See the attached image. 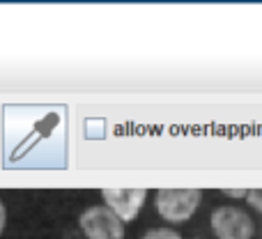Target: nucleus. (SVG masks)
<instances>
[{"instance_id":"obj_8","label":"nucleus","mask_w":262,"mask_h":239,"mask_svg":"<svg viewBox=\"0 0 262 239\" xmlns=\"http://www.w3.org/2000/svg\"><path fill=\"white\" fill-rule=\"evenodd\" d=\"M221 193L228 195V198H246L249 189H221Z\"/></svg>"},{"instance_id":"obj_3","label":"nucleus","mask_w":262,"mask_h":239,"mask_svg":"<svg viewBox=\"0 0 262 239\" xmlns=\"http://www.w3.org/2000/svg\"><path fill=\"white\" fill-rule=\"evenodd\" d=\"M209 226L216 239H253L255 235V223L251 214L230 205H221L214 209L209 216Z\"/></svg>"},{"instance_id":"obj_9","label":"nucleus","mask_w":262,"mask_h":239,"mask_svg":"<svg viewBox=\"0 0 262 239\" xmlns=\"http://www.w3.org/2000/svg\"><path fill=\"white\" fill-rule=\"evenodd\" d=\"M5 221H7V212H5V205L0 203V232L5 230Z\"/></svg>"},{"instance_id":"obj_7","label":"nucleus","mask_w":262,"mask_h":239,"mask_svg":"<svg viewBox=\"0 0 262 239\" xmlns=\"http://www.w3.org/2000/svg\"><path fill=\"white\" fill-rule=\"evenodd\" d=\"M246 203L255 209V212L262 214V189H249V195H246Z\"/></svg>"},{"instance_id":"obj_1","label":"nucleus","mask_w":262,"mask_h":239,"mask_svg":"<svg viewBox=\"0 0 262 239\" xmlns=\"http://www.w3.org/2000/svg\"><path fill=\"white\" fill-rule=\"evenodd\" d=\"M69 115L60 104L3 106V166L62 170L69 163Z\"/></svg>"},{"instance_id":"obj_4","label":"nucleus","mask_w":262,"mask_h":239,"mask_svg":"<svg viewBox=\"0 0 262 239\" xmlns=\"http://www.w3.org/2000/svg\"><path fill=\"white\" fill-rule=\"evenodd\" d=\"M88 239H124V223L108 207H88L78 219Z\"/></svg>"},{"instance_id":"obj_6","label":"nucleus","mask_w":262,"mask_h":239,"mask_svg":"<svg viewBox=\"0 0 262 239\" xmlns=\"http://www.w3.org/2000/svg\"><path fill=\"white\" fill-rule=\"evenodd\" d=\"M140 239H182L180 232L170 230V228H154V230H147Z\"/></svg>"},{"instance_id":"obj_5","label":"nucleus","mask_w":262,"mask_h":239,"mask_svg":"<svg viewBox=\"0 0 262 239\" xmlns=\"http://www.w3.org/2000/svg\"><path fill=\"white\" fill-rule=\"evenodd\" d=\"M101 198L120 221L127 223L138 216L143 203L147 200V189H101Z\"/></svg>"},{"instance_id":"obj_2","label":"nucleus","mask_w":262,"mask_h":239,"mask_svg":"<svg viewBox=\"0 0 262 239\" xmlns=\"http://www.w3.org/2000/svg\"><path fill=\"white\" fill-rule=\"evenodd\" d=\"M203 200L200 189H159L154 205L161 219L170 223H184L195 214Z\"/></svg>"}]
</instances>
